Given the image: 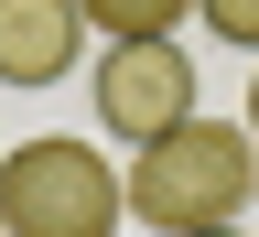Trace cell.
Instances as JSON below:
<instances>
[{
    "label": "cell",
    "instance_id": "obj_1",
    "mask_svg": "<svg viewBox=\"0 0 259 237\" xmlns=\"http://www.w3.org/2000/svg\"><path fill=\"white\" fill-rule=\"evenodd\" d=\"M119 183H130V216L151 237L238 226L259 205V140H248V119H184V129H162V140L130 151Z\"/></svg>",
    "mask_w": 259,
    "mask_h": 237
},
{
    "label": "cell",
    "instance_id": "obj_2",
    "mask_svg": "<svg viewBox=\"0 0 259 237\" xmlns=\"http://www.w3.org/2000/svg\"><path fill=\"white\" fill-rule=\"evenodd\" d=\"M119 216H130V183L87 140L44 129V140L0 151V226L11 237H119Z\"/></svg>",
    "mask_w": 259,
    "mask_h": 237
},
{
    "label": "cell",
    "instance_id": "obj_3",
    "mask_svg": "<svg viewBox=\"0 0 259 237\" xmlns=\"http://www.w3.org/2000/svg\"><path fill=\"white\" fill-rule=\"evenodd\" d=\"M97 119H108L130 151L162 140V129H184V119H194V54L173 43V32L108 43V54H97Z\"/></svg>",
    "mask_w": 259,
    "mask_h": 237
},
{
    "label": "cell",
    "instance_id": "obj_4",
    "mask_svg": "<svg viewBox=\"0 0 259 237\" xmlns=\"http://www.w3.org/2000/svg\"><path fill=\"white\" fill-rule=\"evenodd\" d=\"M87 54V11L76 0H0V86H65Z\"/></svg>",
    "mask_w": 259,
    "mask_h": 237
},
{
    "label": "cell",
    "instance_id": "obj_5",
    "mask_svg": "<svg viewBox=\"0 0 259 237\" xmlns=\"http://www.w3.org/2000/svg\"><path fill=\"white\" fill-rule=\"evenodd\" d=\"M87 32H108V43H151V32H173L194 0H76Z\"/></svg>",
    "mask_w": 259,
    "mask_h": 237
},
{
    "label": "cell",
    "instance_id": "obj_6",
    "mask_svg": "<svg viewBox=\"0 0 259 237\" xmlns=\"http://www.w3.org/2000/svg\"><path fill=\"white\" fill-rule=\"evenodd\" d=\"M194 22H205L216 43H238V54L259 65V0H194Z\"/></svg>",
    "mask_w": 259,
    "mask_h": 237
},
{
    "label": "cell",
    "instance_id": "obj_7",
    "mask_svg": "<svg viewBox=\"0 0 259 237\" xmlns=\"http://www.w3.org/2000/svg\"><path fill=\"white\" fill-rule=\"evenodd\" d=\"M184 237H248V226H184Z\"/></svg>",
    "mask_w": 259,
    "mask_h": 237
},
{
    "label": "cell",
    "instance_id": "obj_8",
    "mask_svg": "<svg viewBox=\"0 0 259 237\" xmlns=\"http://www.w3.org/2000/svg\"><path fill=\"white\" fill-rule=\"evenodd\" d=\"M248 140H259V76H248Z\"/></svg>",
    "mask_w": 259,
    "mask_h": 237
},
{
    "label": "cell",
    "instance_id": "obj_9",
    "mask_svg": "<svg viewBox=\"0 0 259 237\" xmlns=\"http://www.w3.org/2000/svg\"><path fill=\"white\" fill-rule=\"evenodd\" d=\"M0 237H11V226H0Z\"/></svg>",
    "mask_w": 259,
    "mask_h": 237
}]
</instances>
